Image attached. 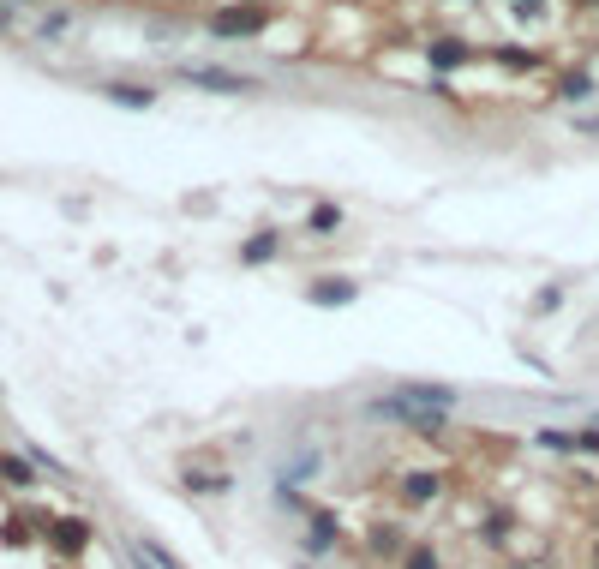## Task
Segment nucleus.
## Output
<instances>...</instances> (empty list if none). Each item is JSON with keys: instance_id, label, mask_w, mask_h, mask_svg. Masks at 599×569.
<instances>
[{"instance_id": "obj_2", "label": "nucleus", "mask_w": 599, "mask_h": 569, "mask_svg": "<svg viewBox=\"0 0 599 569\" xmlns=\"http://www.w3.org/2000/svg\"><path fill=\"white\" fill-rule=\"evenodd\" d=\"M444 468H402L396 474V510H432L444 498Z\"/></svg>"}, {"instance_id": "obj_11", "label": "nucleus", "mask_w": 599, "mask_h": 569, "mask_svg": "<svg viewBox=\"0 0 599 569\" xmlns=\"http://www.w3.org/2000/svg\"><path fill=\"white\" fill-rule=\"evenodd\" d=\"M102 96H108L114 108H156V90H150V84H126V78L102 84Z\"/></svg>"}, {"instance_id": "obj_13", "label": "nucleus", "mask_w": 599, "mask_h": 569, "mask_svg": "<svg viewBox=\"0 0 599 569\" xmlns=\"http://www.w3.org/2000/svg\"><path fill=\"white\" fill-rule=\"evenodd\" d=\"M312 474H318V450H300V456H288V462H282V474H276V480H282V486H306Z\"/></svg>"}, {"instance_id": "obj_12", "label": "nucleus", "mask_w": 599, "mask_h": 569, "mask_svg": "<svg viewBox=\"0 0 599 569\" xmlns=\"http://www.w3.org/2000/svg\"><path fill=\"white\" fill-rule=\"evenodd\" d=\"M276 252H282V234H276V228H258V234L240 246V258H246V264H276Z\"/></svg>"}, {"instance_id": "obj_10", "label": "nucleus", "mask_w": 599, "mask_h": 569, "mask_svg": "<svg viewBox=\"0 0 599 569\" xmlns=\"http://www.w3.org/2000/svg\"><path fill=\"white\" fill-rule=\"evenodd\" d=\"M396 396H408V402H420V408H444V414L462 402V396H456V384H402Z\"/></svg>"}, {"instance_id": "obj_17", "label": "nucleus", "mask_w": 599, "mask_h": 569, "mask_svg": "<svg viewBox=\"0 0 599 569\" xmlns=\"http://www.w3.org/2000/svg\"><path fill=\"white\" fill-rule=\"evenodd\" d=\"M594 90H599V84H594V72H570V78L558 84V96H564V102H588Z\"/></svg>"}, {"instance_id": "obj_19", "label": "nucleus", "mask_w": 599, "mask_h": 569, "mask_svg": "<svg viewBox=\"0 0 599 569\" xmlns=\"http://www.w3.org/2000/svg\"><path fill=\"white\" fill-rule=\"evenodd\" d=\"M234 480L228 474H198V468H186V492H228Z\"/></svg>"}, {"instance_id": "obj_21", "label": "nucleus", "mask_w": 599, "mask_h": 569, "mask_svg": "<svg viewBox=\"0 0 599 569\" xmlns=\"http://www.w3.org/2000/svg\"><path fill=\"white\" fill-rule=\"evenodd\" d=\"M66 30H72V12H48V18L36 24V36H42V42H48V36H66Z\"/></svg>"}, {"instance_id": "obj_7", "label": "nucleus", "mask_w": 599, "mask_h": 569, "mask_svg": "<svg viewBox=\"0 0 599 569\" xmlns=\"http://www.w3.org/2000/svg\"><path fill=\"white\" fill-rule=\"evenodd\" d=\"M354 300H360L354 276H318V282H306V306H318V312H342Z\"/></svg>"}, {"instance_id": "obj_9", "label": "nucleus", "mask_w": 599, "mask_h": 569, "mask_svg": "<svg viewBox=\"0 0 599 569\" xmlns=\"http://www.w3.org/2000/svg\"><path fill=\"white\" fill-rule=\"evenodd\" d=\"M426 60L450 72V66H468V60H474V48H468L462 36H432V42H426Z\"/></svg>"}, {"instance_id": "obj_1", "label": "nucleus", "mask_w": 599, "mask_h": 569, "mask_svg": "<svg viewBox=\"0 0 599 569\" xmlns=\"http://www.w3.org/2000/svg\"><path fill=\"white\" fill-rule=\"evenodd\" d=\"M366 414H372V420H390V426H402V432H420V438H438V432L450 426L444 408H420V402H408V396H396V390L372 396Z\"/></svg>"}, {"instance_id": "obj_4", "label": "nucleus", "mask_w": 599, "mask_h": 569, "mask_svg": "<svg viewBox=\"0 0 599 569\" xmlns=\"http://www.w3.org/2000/svg\"><path fill=\"white\" fill-rule=\"evenodd\" d=\"M204 24H210V36H258L270 24V12L258 0H234V6H216Z\"/></svg>"}, {"instance_id": "obj_14", "label": "nucleus", "mask_w": 599, "mask_h": 569, "mask_svg": "<svg viewBox=\"0 0 599 569\" xmlns=\"http://www.w3.org/2000/svg\"><path fill=\"white\" fill-rule=\"evenodd\" d=\"M0 480H6L12 492H30V486H36V462H24V456H0Z\"/></svg>"}, {"instance_id": "obj_18", "label": "nucleus", "mask_w": 599, "mask_h": 569, "mask_svg": "<svg viewBox=\"0 0 599 569\" xmlns=\"http://www.w3.org/2000/svg\"><path fill=\"white\" fill-rule=\"evenodd\" d=\"M132 552H138L144 564H156V569H186V564H180V558H174V552H162L156 540H132Z\"/></svg>"}, {"instance_id": "obj_3", "label": "nucleus", "mask_w": 599, "mask_h": 569, "mask_svg": "<svg viewBox=\"0 0 599 569\" xmlns=\"http://www.w3.org/2000/svg\"><path fill=\"white\" fill-rule=\"evenodd\" d=\"M408 546H414V534H408L396 516H372V522H366V558H372V564L396 569Z\"/></svg>"}, {"instance_id": "obj_8", "label": "nucleus", "mask_w": 599, "mask_h": 569, "mask_svg": "<svg viewBox=\"0 0 599 569\" xmlns=\"http://www.w3.org/2000/svg\"><path fill=\"white\" fill-rule=\"evenodd\" d=\"M342 516L336 510H324V504H312V516H306V558H324L336 540H342V528H336Z\"/></svg>"}, {"instance_id": "obj_29", "label": "nucleus", "mask_w": 599, "mask_h": 569, "mask_svg": "<svg viewBox=\"0 0 599 569\" xmlns=\"http://www.w3.org/2000/svg\"><path fill=\"white\" fill-rule=\"evenodd\" d=\"M294 569H312V564H294Z\"/></svg>"}, {"instance_id": "obj_23", "label": "nucleus", "mask_w": 599, "mask_h": 569, "mask_svg": "<svg viewBox=\"0 0 599 569\" xmlns=\"http://www.w3.org/2000/svg\"><path fill=\"white\" fill-rule=\"evenodd\" d=\"M534 444H540V450H558V456H570V432H534Z\"/></svg>"}, {"instance_id": "obj_20", "label": "nucleus", "mask_w": 599, "mask_h": 569, "mask_svg": "<svg viewBox=\"0 0 599 569\" xmlns=\"http://www.w3.org/2000/svg\"><path fill=\"white\" fill-rule=\"evenodd\" d=\"M570 456H599V426H576L570 432Z\"/></svg>"}, {"instance_id": "obj_16", "label": "nucleus", "mask_w": 599, "mask_h": 569, "mask_svg": "<svg viewBox=\"0 0 599 569\" xmlns=\"http://www.w3.org/2000/svg\"><path fill=\"white\" fill-rule=\"evenodd\" d=\"M396 569H444V558H438L432 540H414V546L402 552V564H396Z\"/></svg>"}, {"instance_id": "obj_22", "label": "nucleus", "mask_w": 599, "mask_h": 569, "mask_svg": "<svg viewBox=\"0 0 599 569\" xmlns=\"http://www.w3.org/2000/svg\"><path fill=\"white\" fill-rule=\"evenodd\" d=\"M510 522H516V516H510V510H492V516H486V528H480V534H486V540H504V534H510Z\"/></svg>"}, {"instance_id": "obj_15", "label": "nucleus", "mask_w": 599, "mask_h": 569, "mask_svg": "<svg viewBox=\"0 0 599 569\" xmlns=\"http://www.w3.org/2000/svg\"><path fill=\"white\" fill-rule=\"evenodd\" d=\"M342 228V204H312L306 210V234H336Z\"/></svg>"}, {"instance_id": "obj_28", "label": "nucleus", "mask_w": 599, "mask_h": 569, "mask_svg": "<svg viewBox=\"0 0 599 569\" xmlns=\"http://www.w3.org/2000/svg\"><path fill=\"white\" fill-rule=\"evenodd\" d=\"M582 6H599V0H582Z\"/></svg>"}, {"instance_id": "obj_24", "label": "nucleus", "mask_w": 599, "mask_h": 569, "mask_svg": "<svg viewBox=\"0 0 599 569\" xmlns=\"http://www.w3.org/2000/svg\"><path fill=\"white\" fill-rule=\"evenodd\" d=\"M582 132H588V138H599V114H594V120H582Z\"/></svg>"}, {"instance_id": "obj_25", "label": "nucleus", "mask_w": 599, "mask_h": 569, "mask_svg": "<svg viewBox=\"0 0 599 569\" xmlns=\"http://www.w3.org/2000/svg\"><path fill=\"white\" fill-rule=\"evenodd\" d=\"M0 30H12V12H6V6H0Z\"/></svg>"}, {"instance_id": "obj_5", "label": "nucleus", "mask_w": 599, "mask_h": 569, "mask_svg": "<svg viewBox=\"0 0 599 569\" xmlns=\"http://www.w3.org/2000/svg\"><path fill=\"white\" fill-rule=\"evenodd\" d=\"M42 540H48L54 558L72 564V558L90 552V522H84V516H48V522H42Z\"/></svg>"}, {"instance_id": "obj_6", "label": "nucleus", "mask_w": 599, "mask_h": 569, "mask_svg": "<svg viewBox=\"0 0 599 569\" xmlns=\"http://www.w3.org/2000/svg\"><path fill=\"white\" fill-rule=\"evenodd\" d=\"M180 78L186 84H198V90H216V96H246V90H264L258 78H246V72H228V66H180Z\"/></svg>"}, {"instance_id": "obj_27", "label": "nucleus", "mask_w": 599, "mask_h": 569, "mask_svg": "<svg viewBox=\"0 0 599 569\" xmlns=\"http://www.w3.org/2000/svg\"><path fill=\"white\" fill-rule=\"evenodd\" d=\"M6 6H24V0H6Z\"/></svg>"}, {"instance_id": "obj_26", "label": "nucleus", "mask_w": 599, "mask_h": 569, "mask_svg": "<svg viewBox=\"0 0 599 569\" xmlns=\"http://www.w3.org/2000/svg\"><path fill=\"white\" fill-rule=\"evenodd\" d=\"M588 558H594V569H599V540H594V552H588Z\"/></svg>"}]
</instances>
